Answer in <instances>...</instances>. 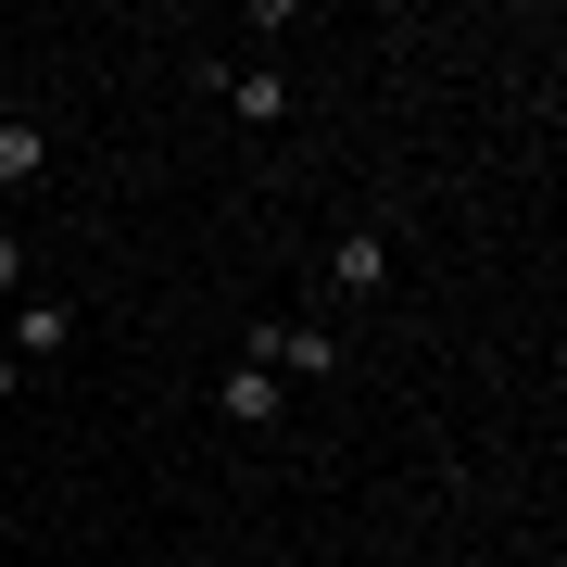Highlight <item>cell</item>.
I'll use <instances>...</instances> for the list:
<instances>
[{
	"mask_svg": "<svg viewBox=\"0 0 567 567\" xmlns=\"http://www.w3.org/2000/svg\"><path fill=\"white\" fill-rule=\"evenodd\" d=\"M265 379H328V365H341V341H328V328H303V316H278V328H252L240 341Z\"/></svg>",
	"mask_w": 567,
	"mask_h": 567,
	"instance_id": "obj_1",
	"label": "cell"
},
{
	"mask_svg": "<svg viewBox=\"0 0 567 567\" xmlns=\"http://www.w3.org/2000/svg\"><path fill=\"white\" fill-rule=\"evenodd\" d=\"M215 404H227V429H278V416H290V379H265V365L240 353V365L215 379Z\"/></svg>",
	"mask_w": 567,
	"mask_h": 567,
	"instance_id": "obj_2",
	"label": "cell"
},
{
	"mask_svg": "<svg viewBox=\"0 0 567 567\" xmlns=\"http://www.w3.org/2000/svg\"><path fill=\"white\" fill-rule=\"evenodd\" d=\"M227 102H240V126H290V76H278V63H227Z\"/></svg>",
	"mask_w": 567,
	"mask_h": 567,
	"instance_id": "obj_3",
	"label": "cell"
},
{
	"mask_svg": "<svg viewBox=\"0 0 567 567\" xmlns=\"http://www.w3.org/2000/svg\"><path fill=\"white\" fill-rule=\"evenodd\" d=\"M63 341H76V303H51V290H39V303H13V365H51Z\"/></svg>",
	"mask_w": 567,
	"mask_h": 567,
	"instance_id": "obj_4",
	"label": "cell"
},
{
	"mask_svg": "<svg viewBox=\"0 0 567 567\" xmlns=\"http://www.w3.org/2000/svg\"><path fill=\"white\" fill-rule=\"evenodd\" d=\"M39 177H51V140H39L25 114H0V203H13V189H39Z\"/></svg>",
	"mask_w": 567,
	"mask_h": 567,
	"instance_id": "obj_5",
	"label": "cell"
},
{
	"mask_svg": "<svg viewBox=\"0 0 567 567\" xmlns=\"http://www.w3.org/2000/svg\"><path fill=\"white\" fill-rule=\"evenodd\" d=\"M328 278H341L353 303H365V290H391V240H379V227H353V240L328 252Z\"/></svg>",
	"mask_w": 567,
	"mask_h": 567,
	"instance_id": "obj_6",
	"label": "cell"
},
{
	"mask_svg": "<svg viewBox=\"0 0 567 567\" xmlns=\"http://www.w3.org/2000/svg\"><path fill=\"white\" fill-rule=\"evenodd\" d=\"M0 290H25V240H13V227H0Z\"/></svg>",
	"mask_w": 567,
	"mask_h": 567,
	"instance_id": "obj_7",
	"label": "cell"
},
{
	"mask_svg": "<svg viewBox=\"0 0 567 567\" xmlns=\"http://www.w3.org/2000/svg\"><path fill=\"white\" fill-rule=\"evenodd\" d=\"M13 379H25V365H13V353H0V404H13Z\"/></svg>",
	"mask_w": 567,
	"mask_h": 567,
	"instance_id": "obj_8",
	"label": "cell"
}]
</instances>
